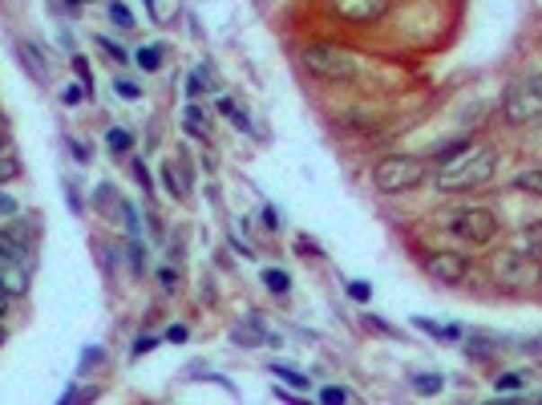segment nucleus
<instances>
[{
    "mask_svg": "<svg viewBox=\"0 0 542 405\" xmlns=\"http://www.w3.org/2000/svg\"><path fill=\"white\" fill-rule=\"evenodd\" d=\"M493 170H498V154L493 150H461L453 154V158L437 162V175H433V186L437 191H477V186H485L493 178Z\"/></svg>",
    "mask_w": 542,
    "mask_h": 405,
    "instance_id": "f257e3e1",
    "label": "nucleus"
},
{
    "mask_svg": "<svg viewBox=\"0 0 542 405\" xmlns=\"http://www.w3.org/2000/svg\"><path fill=\"white\" fill-rule=\"evenodd\" d=\"M429 175L425 158H417V154H385V158L377 162V170H372V183H377L380 194H401V191H413V186H421Z\"/></svg>",
    "mask_w": 542,
    "mask_h": 405,
    "instance_id": "f03ea898",
    "label": "nucleus"
},
{
    "mask_svg": "<svg viewBox=\"0 0 542 405\" xmlns=\"http://www.w3.org/2000/svg\"><path fill=\"white\" fill-rule=\"evenodd\" d=\"M299 65L320 81H352L356 77V57L340 45H307L304 53H299Z\"/></svg>",
    "mask_w": 542,
    "mask_h": 405,
    "instance_id": "7ed1b4c3",
    "label": "nucleus"
},
{
    "mask_svg": "<svg viewBox=\"0 0 542 405\" xmlns=\"http://www.w3.org/2000/svg\"><path fill=\"white\" fill-rule=\"evenodd\" d=\"M502 113H506V122H514V126H526V122L542 118V73H530V77L514 81L506 102H502Z\"/></svg>",
    "mask_w": 542,
    "mask_h": 405,
    "instance_id": "20e7f679",
    "label": "nucleus"
},
{
    "mask_svg": "<svg viewBox=\"0 0 542 405\" xmlns=\"http://www.w3.org/2000/svg\"><path fill=\"white\" fill-rule=\"evenodd\" d=\"M453 231H458L466 243L482 248V243L493 239V231H498V219H493V211H485V207H466V211H458V215H453Z\"/></svg>",
    "mask_w": 542,
    "mask_h": 405,
    "instance_id": "39448f33",
    "label": "nucleus"
},
{
    "mask_svg": "<svg viewBox=\"0 0 542 405\" xmlns=\"http://www.w3.org/2000/svg\"><path fill=\"white\" fill-rule=\"evenodd\" d=\"M328 8L340 16V21L356 24V29H369V24L385 21L393 0H328Z\"/></svg>",
    "mask_w": 542,
    "mask_h": 405,
    "instance_id": "423d86ee",
    "label": "nucleus"
},
{
    "mask_svg": "<svg viewBox=\"0 0 542 405\" xmlns=\"http://www.w3.org/2000/svg\"><path fill=\"white\" fill-rule=\"evenodd\" d=\"M425 272L433 275L437 284H466L469 259H466V251H433V256L425 259Z\"/></svg>",
    "mask_w": 542,
    "mask_h": 405,
    "instance_id": "0eeeda50",
    "label": "nucleus"
},
{
    "mask_svg": "<svg viewBox=\"0 0 542 405\" xmlns=\"http://www.w3.org/2000/svg\"><path fill=\"white\" fill-rule=\"evenodd\" d=\"M0 288H4L8 296H24V292H29V272H24L21 259L0 256Z\"/></svg>",
    "mask_w": 542,
    "mask_h": 405,
    "instance_id": "6e6552de",
    "label": "nucleus"
},
{
    "mask_svg": "<svg viewBox=\"0 0 542 405\" xmlns=\"http://www.w3.org/2000/svg\"><path fill=\"white\" fill-rule=\"evenodd\" d=\"M162 183H166V191L174 194L178 202H186V199H191V183H186V170H182V166H174V162H166V166H162Z\"/></svg>",
    "mask_w": 542,
    "mask_h": 405,
    "instance_id": "1a4fd4ad",
    "label": "nucleus"
},
{
    "mask_svg": "<svg viewBox=\"0 0 542 405\" xmlns=\"http://www.w3.org/2000/svg\"><path fill=\"white\" fill-rule=\"evenodd\" d=\"M134 61L142 65L146 73L162 69V45H142V49H138V53H134Z\"/></svg>",
    "mask_w": 542,
    "mask_h": 405,
    "instance_id": "9d476101",
    "label": "nucleus"
},
{
    "mask_svg": "<svg viewBox=\"0 0 542 405\" xmlns=\"http://www.w3.org/2000/svg\"><path fill=\"white\" fill-rule=\"evenodd\" d=\"M186 130H191L194 138H207L210 134V122H207V113H202L199 105H191V110H186Z\"/></svg>",
    "mask_w": 542,
    "mask_h": 405,
    "instance_id": "9b49d317",
    "label": "nucleus"
},
{
    "mask_svg": "<svg viewBox=\"0 0 542 405\" xmlns=\"http://www.w3.org/2000/svg\"><path fill=\"white\" fill-rule=\"evenodd\" d=\"M105 146H110L113 154H129L134 150V134H129V130H110V134H105Z\"/></svg>",
    "mask_w": 542,
    "mask_h": 405,
    "instance_id": "f8f14e48",
    "label": "nucleus"
},
{
    "mask_svg": "<svg viewBox=\"0 0 542 405\" xmlns=\"http://www.w3.org/2000/svg\"><path fill=\"white\" fill-rule=\"evenodd\" d=\"M514 186H522V191H530V194H538V199H542V166L522 170V175L514 178Z\"/></svg>",
    "mask_w": 542,
    "mask_h": 405,
    "instance_id": "ddd939ff",
    "label": "nucleus"
},
{
    "mask_svg": "<svg viewBox=\"0 0 542 405\" xmlns=\"http://www.w3.org/2000/svg\"><path fill=\"white\" fill-rule=\"evenodd\" d=\"M263 284H267V292H275V296H283V292L291 288L288 272H280V267H267V272H263Z\"/></svg>",
    "mask_w": 542,
    "mask_h": 405,
    "instance_id": "4468645a",
    "label": "nucleus"
},
{
    "mask_svg": "<svg viewBox=\"0 0 542 405\" xmlns=\"http://www.w3.org/2000/svg\"><path fill=\"white\" fill-rule=\"evenodd\" d=\"M24 251H29V243H21V239H13V235L0 231V256H8V259H24Z\"/></svg>",
    "mask_w": 542,
    "mask_h": 405,
    "instance_id": "2eb2a0df",
    "label": "nucleus"
},
{
    "mask_svg": "<svg viewBox=\"0 0 542 405\" xmlns=\"http://www.w3.org/2000/svg\"><path fill=\"white\" fill-rule=\"evenodd\" d=\"M522 243H526V251H530V256H542V223H530L522 231Z\"/></svg>",
    "mask_w": 542,
    "mask_h": 405,
    "instance_id": "dca6fc26",
    "label": "nucleus"
},
{
    "mask_svg": "<svg viewBox=\"0 0 542 405\" xmlns=\"http://www.w3.org/2000/svg\"><path fill=\"white\" fill-rule=\"evenodd\" d=\"M110 16H113V24H118V29H134V13H129L121 0H110Z\"/></svg>",
    "mask_w": 542,
    "mask_h": 405,
    "instance_id": "f3484780",
    "label": "nucleus"
},
{
    "mask_svg": "<svg viewBox=\"0 0 542 405\" xmlns=\"http://www.w3.org/2000/svg\"><path fill=\"white\" fill-rule=\"evenodd\" d=\"M271 373H275V377H283V381H288L291 389H307V377H304V373L288 369V364H271Z\"/></svg>",
    "mask_w": 542,
    "mask_h": 405,
    "instance_id": "a211bd4d",
    "label": "nucleus"
},
{
    "mask_svg": "<svg viewBox=\"0 0 542 405\" xmlns=\"http://www.w3.org/2000/svg\"><path fill=\"white\" fill-rule=\"evenodd\" d=\"M413 389H417V393H437V389H441V377H437V373H417V377H413Z\"/></svg>",
    "mask_w": 542,
    "mask_h": 405,
    "instance_id": "6ab92c4d",
    "label": "nucleus"
},
{
    "mask_svg": "<svg viewBox=\"0 0 542 405\" xmlns=\"http://www.w3.org/2000/svg\"><path fill=\"white\" fill-rule=\"evenodd\" d=\"M16 215H21V202H16L13 194H4V191H0V223H13Z\"/></svg>",
    "mask_w": 542,
    "mask_h": 405,
    "instance_id": "aec40b11",
    "label": "nucleus"
},
{
    "mask_svg": "<svg viewBox=\"0 0 542 405\" xmlns=\"http://www.w3.org/2000/svg\"><path fill=\"white\" fill-rule=\"evenodd\" d=\"M186 94H191V97H202V94H207V73L194 69L191 81H186Z\"/></svg>",
    "mask_w": 542,
    "mask_h": 405,
    "instance_id": "412c9836",
    "label": "nucleus"
},
{
    "mask_svg": "<svg viewBox=\"0 0 542 405\" xmlns=\"http://www.w3.org/2000/svg\"><path fill=\"white\" fill-rule=\"evenodd\" d=\"M493 385H498L502 393H510V389H522V373H502V377L493 381Z\"/></svg>",
    "mask_w": 542,
    "mask_h": 405,
    "instance_id": "4be33fe9",
    "label": "nucleus"
},
{
    "mask_svg": "<svg viewBox=\"0 0 542 405\" xmlns=\"http://www.w3.org/2000/svg\"><path fill=\"white\" fill-rule=\"evenodd\" d=\"M16 170H21V162L8 158V154H0V183H8V178H16Z\"/></svg>",
    "mask_w": 542,
    "mask_h": 405,
    "instance_id": "5701e85b",
    "label": "nucleus"
},
{
    "mask_svg": "<svg viewBox=\"0 0 542 405\" xmlns=\"http://www.w3.org/2000/svg\"><path fill=\"white\" fill-rule=\"evenodd\" d=\"M296 251H299V256H312V259L324 256V251L315 248V239H307V235H299V239H296Z\"/></svg>",
    "mask_w": 542,
    "mask_h": 405,
    "instance_id": "b1692460",
    "label": "nucleus"
},
{
    "mask_svg": "<svg viewBox=\"0 0 542 405\" xmlns=\"http://www.w3.org/2000/svg\"><path fill=\"white\" fill-rule=\"evenodd\" d=\"M118 94L126 97V102H138V97H142V89H138L134 81H126V77H121V81H118Z\"/></svg>",
    "mask_w": 542,
    "mask_h": 405,
    "instance_id": "393cba45",
    "label": "nucleus"
},
{
    "mask_svg": "<svg viewBox=\"0 0 542 405\" xmlns=\"http://www.w3.org/2000/svg\"><path fill=\"white\" fill-rule=\"evenodd\" d=\"M102 49H105V53H110V61H129V57H126V49H121V45H113V40H105V37H102Z\"/></svg>",
    "mask_w": 542,
    "mask_h": 405,
    "instance_id": "a878e982",
    "label": "nucleus"
},
{
    "mask_svg": "<svg viewBox=\"0 0 542 405\" xmlns=\"http://www.w3.org/2000/svg\"><path fill=\"white\" fill-rule=\"evenodd\" d=\"M348 296H352V300H369L372 288H369V284H360V280H352V284H348Z\"/></svg>",
    "mask_w": 542,
    "mask_h": 405,
    "instance_id": "bb28decb",
    "label": "nucleus"
},
{
    "mask_svg": "<svg viewBox=\"0 0 542 405\" xmlns=\"http://www.w3.org/2000/svg\"><path fill=\"white\" fill-rule=\"evenodd\" d=\"M259 219H263L267 231H275V227H280V211H275V207H263V215H259Z\"/></svg>",
    "mask_w": 542,
    "mask_h": 405,
    "instance_id": "cd10ccee",
    "label": "nucleus"
},
{
    "mask_svg": "<svg viewBox=\"0 0 542 405\" xmlns=\"http://www.w3.org/2000/svg\"><path fill=\"white\" fill-rule=\"evenodd\" d=\"M320 397H324V401H328V405H332V401H348V393H344V389H324Z\"/></svg>",
    "mask_w": 542,
    "mask_h": 405,
    "instance_id": "c85d7f7f",
    "label": "nucleus"
},
{
    "mask_svg": "<svg viewBox=\"0 0 542 405\" xmlns=\"http://www.w3.org/2000/svg\"><path fill=\"white\" fill-rule=\"evenodd\" d=\"M81 97H85V89H77V86H69V89H65V105H77Z\"/></svg>",
    "mask_w": 542,
    "mask_h": 405,
    "instance_id": "c756f323",
    "label": "nucleus"
},
{
    "mask_svg": "<svg viewBox=\"0 0 542 405\" xmlns=\"http://www.w3.org/2000/svg\"><path fill=\"white\" fill-rule=\"evenodd\" d=\"M158 280H162V288H178V275L170 272V267H162V272H158Z\"/></svg>",
    "mask_w": 542,
    "mask_h": 405,
    "instance_id": "7c9ffc66",
    "label": "nucleus"
},
{
    "mask_svg": "<svg viewBox=\"0 0 542 405\" xmlns=\"http://www.w3.org/2000/svg\"><path fill=\"white\" fill-rule=\"evenodd\" d=\"M134 175H138V183H142V186H150V175H146L142 162H134Z\"/></svg>",
    "mask_w": 542,
    "mask_h": 405,
    "instance_id": "2f4dec72",
    "label": "nucleus"
},
{
    "mask_svg": "<svg viewBox=\"0 0 542 405\" xmlns=\"http://www.w3.org/2000/svg\"><path fill=\"white\" fill-rule=\"evenodd\" d=\"M150 348H154V340H150V337H142V340L134 345V353H150Z\"/></svg>",
    "mask_w": 542,
    "mask_h": 405,
    "instance_id": "473e14b6",
    "label": "nucleus"
},
{
    "mask_svg": "<svg viewBox=\"0 0 542 405\" xmlns=\"http://www.w3.org/2000/svg\"><path fill=\"white\" fill-rule=\"evenodd\" d=\"M4 312H8V292L0 288V316H4Z\"/></svg>",
    "mask_w": 542,
    "mask_h": 405,
    "instance_id": "72a5a7b5",
    "label": "nucleus"
},
{
    "mask_svg": "<svg viewBox=\"0 0 542 405\" xmlns=\"http://www.w3.org/2000/svg\"><path fill=\"white\" fill-rule=\"evenodd\" d=\"M8 150V142H4V134H0V154H4Z\"/></svg>",
    "mask_w": 542,
    "mask_h": 405,
    "instance_id": "f704fd0d",
    "label": "nucleus"
},
{
    "mask_svg": "<svg viewBox=\"0 0 542 405\" xmlns=\"http://www.w3.org/2000/svg\"><path fill=\"white\" fill-rule=\"evenodd\" d=\"M0 345H4V328H0Z\"/></svg>",
    "mask_w": 542,
    "mask_h": 405,
    "instance_id": "c9c22d12",
    "label": "nucleus"
},
{
    "mask_svg": "<svg viewBox=\"0 0 542 405\" xmlns=\"http://www.w3.org/2000/svg\"><path fill=\"white\" fill-rule=\"evenodd\" d=\"M73 4H85V0H73Z\"/></svg>",
    "mask_w": 542,
    "mask_h": 405,
    "instance_id": "e433bc0d",
    "label": "nucleus"
},
{
    "mask_svg": "<svg viewBox=\"0 0 542 405\" xmlns=\"http://www.w3.org/2000/svg\"><path fill=\"white\" fill-rule=\"evenodd\" d=\"M538 284H542V275H538Z\"/></svg>",
    "mask_w": 542,
    "mask_h": 405,
    "instance_id": "4c0bfd02",
    "label": "nucleus"
}]
</instances>
